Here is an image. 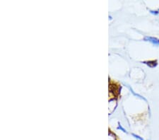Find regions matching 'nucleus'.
<instances>
[{"label": "nucleus", "mask_w": 159, "mask_h": 140, "mask_svg": "<svg viewBox=\"0 0 159 140\" xmlns=\"http://www.w3.org/2000/svg\"><path fill=\"white\" fill-rule=\"evenodd\" d=\"M133 136H134V137H136V138H138V139H139V140H143L142 138H141L140 137H139V136H137V135H135V134H133Z\"/></svg>", "instance_id": "7ed1b4c3"}, {"label": "nucleus", "mask_w": 159, "mask_h": 140, "mask_svg": "<svg viewBox=\"0 0 159 140\" xmlns=\"http://www.w3.org/2000/svg\"><path fill=\"white\" fill-rule=\"evenodd\" d=\"M145 40H148V41L151 42L155 45H159V40H158L157 38H151V37H147V38H145Z\"/></svg>", "instance_id": "f257e3e1"}, {"label": "nucleus", "mask_w": 159, "mask_h": 140, "mask_svg": "<svg viewBox=\"0 0 159 140\" xmlns=\"http://www.w3.org/2000/svg\"><path fill=\"white\" fill-rule=\"evenodd\" d=\"M145 63H147L148 66H150V67H155V66H156V65H157V63H156V61H155V62H154V61H150V62H145Z\"/></svg>", "instance_id": "f03ea898"}]
</instances>
